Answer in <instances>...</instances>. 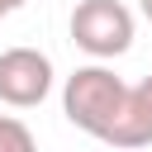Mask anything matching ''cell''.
Returning <instances> with one entry per match:
<instances>
[{"label": "cell", "mask_w": 152, "mask_h": 152, "mask_svg": "<svg viewBox=\"0 0 152 152\" xmlns=\"http://www.w3.org/2000/svg\"><path fill=\"white\" fill-rule=\"evenodd\" d=\"M62 114L81 133H90V138H100V142H109L119 152L152 147V124L138 109L133 86L124 76H114L109 66H100V62L76 66L66 76V86H62Z\"/></svg>", "instance_id": "6da1fadb"}, {"label": "cell", "mask_w": 152, "mask_h": 152, "mask_svg": "<svg viewBox=\"0 0 152 152\" xmlns=\"http://www.w3.org/2000/svg\"><path fill=\"white\" fill-rule=\"evenodd\" d=\"M71 43L90 52L100 66L133 48V10L124 0H76L71 10Z\"/></svg>", "instance_id": "7a4b0ae2"}, {"label": "cell", "mask_w": 152, "mask_h": 152, "mask_svg": "<svg viewBox=\"0 0 152 152\" xmlns=\"http://www.w3.org/2000/svg\"><path fill=\"white\" fill-rule=\"evenodd\" d=\"M52 90V62L38 48H5L0 52V100L10 109H33Z\"/></svg>", "instance_id": "3957f363"}, {"label": "cell", "mask_w": 152, "mask_h": 152, "mask_svg": "<svg viewBox=\"0 0 152 152\" xmlns=\"http://www.w3.org/2000/svg\"><path fill=\"white\" fill-rule=\"evenodd\" d=\"M0 152H38V142H33V133H28L24 119L0 114Z\"/></svg>", "instance_id": "277c9868"}, {"label": "cell", "mask_w": 152, "mask_h": 152, "mask_svg": "<svg viewBox=\"0 0 152 152\" xmlns=\"http://www.w3.org/2000/svg\"><path fill=\"white\" fill-rule=\"evenodd\" d=\"M133 100H138V109H142L147 124H152V76H142V81L133 86Z\"/></svg>", "instance_id": "5b68a950"}, {"label": "cell", "mask_w": 152, "mask_h": 152, "mask_svg": "<svg viewBox=\"0 0 152 152\" xmlns=\"http://www.w3.org/2000/svg\"><path fill=\"white\" fill-rule=\"evenodd\" d=\"M138 10H142V19L152 24V0H138Z\"/></svg>", "instance_id": "8992f818"}, {"label": "cell", "mask_w": 152, "mask_h": 152, "mask_svg": "<svg viewBox=\"0 0 152 152\" xmlns=\"http://www.w3.org/2000/svg\"><path fill=\"white\" fill-rule=\"evenodd\" d=\"M19 5H24V0H0V10H5V14H10V10H19Z\"/></svg>", "instance_id": "52a82bcc"}, {"label": "cell", "mask_w": 152, "mask_h": 152, "mask_svg": "<svg viewBox=\"0 0 152 152\" xmlns=\"http://www.w3.org/2000/svg\"><path fill=\"white\" fill-rule=\"evenodd\" d=\"M0 19H5V10H0Z\"/></svg>", "instance_id": "ba28073f"}]
</instances>
